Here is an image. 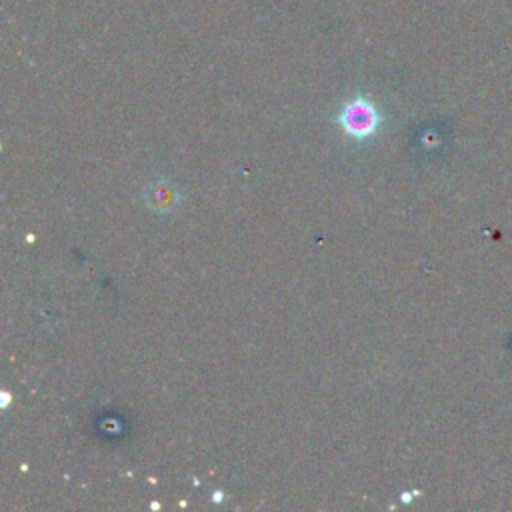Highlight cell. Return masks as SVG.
I'll use <instances>...</instances> for the list:
<instances>
[{
    "instance_id": "cell-1",
    "label": "cell",
    "mask_w": 512,
    "mask_h": 512,
    "mask_svg": "<svg viewBox=\"0 0 512 512\" xmlns=\"http://www.w3.org/2000/svg\"><path fill=\"white\" fill-rule=\"evenodd\" d=\"M338 124L350 138L366 140L378 130L380 114L370 100L352 98L342 106L338 114Z\"/></svg>"
}]
</instances>
